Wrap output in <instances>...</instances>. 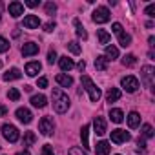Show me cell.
I'll use <instances>...</instances> for the list:
<instances>
[{"label": "cell", "instance_id": "obj_7", "mask_svg": "<svg viewBox=\"0 0 155 155\" xmlns=\"http://www.w3.org/2000/svg\"><path fill=\"white\" fill-rule=\"evenodd\" d=\"M2 135H4V139L9 140V142H17L18 137H20L17 126H13V124H4V126H2Z\"/></svg>", "mask_w": 155, "mask_h": 155}, {"label": "cell", "instance_id": "obj_31", "mask_svg": "<svg viewBox=\"0 0 155 155\" xmlns=\"http://www.w3.org/2000/svg\"><path fill=\"white\" fill-rule=\"evenodd\" d=\"M119 44H120L122 48H128V46L131 44V35H128V33L122 31V33L119 35Z\"/></svg>", "mask_w": 155, "mask_h": 155}, {"label": "cell", "instance_id": "obj_16", "mask_svg": "<svg viewBox=\"0 0 155 155\" xmlns=\"http://www.w3.org/2000/svg\"><path fill=\"white\" fill-rule=\"evenodd\" d=\"M110 150H111V146H110L108 140H99L97 146H95V153L97 155H110Z\"/></svg>", "mask_w": 155, "mask_h": 155}, {"label": "cell", "instance_id": "obj_47", "mask_svg": "<svg viewBox=\"0 0 155 155\" xmlns=\"http://www.w3.org/2000/svg\"><path fill=\"white\" fill-rule=\"evenodd\" d=\"M17 155H31V153H29V151H26V150H24V151H20V153H17Z\"/></svg>", "mask_w": 155, "mask_h": 155}, {"label": "cell", "instance_id": "obj_41", "mask_svg": "<svg viewBox=\"0 0 155 155\" xmlns=\"http://www.w3.org/2000/svg\"><path fill=\"white\" fill-rule=\"evenodd\" d=\"M55 28H57V24H55V22H48V24H44V31H48V33H51Z\"/></svg>", "mask_w": 155, "mask_h": 155}, {"label": "cell", "instance_id": "obj_3", "mask_svg": "<svg viewBox=\"0 0 155 155\" xmlns=\"http://www.w3.org/2000/svg\"><path fill=\"white\" fill-rule=\"evenodd\" d=\"M120 86L128 93H135L139 90V79H137V77H133V75H126V77H122V79H120Z\"/></svg>", "mask_w": 155, "mask_h": 155}, {"label": "cell", "instance_id": "obj_28", "mask_svg": "<svg viewBox=\"0 0 155 155\" xmlns=\"http://www.w3.org/2000/svg\"><path fill=\"white\" fill-rule=\"evenodd\" d=\"M37 142V135L33 133V131H26L24 133V140H22V144L24 146H33Z\"/></svg>", "mask_w": 155, "mask_h": 155}, {"label": "cell", "instance_id": "obj_21", "mask_svg": "<svg viewBox=\"0 0 155 155\" xmlns=\"http://www.w3.org/2000/svg\"><path fill=\"white\" fill-rule=\"evenodd\" d=\"M81 140H82V148L88 150L90 148V126L88 124H84L81 130Z\"/></svg>", "mask_w": 155, "mask_h": 155}, {"label": "cell", "instance_id": "obj_45", "mask_svg": "<svg viewBox=\"0 0 155 155\" xmlns=\"http://www.w3.org/2000/svg\"><path fill=\"white\" fill-rule=\"evenodd\" d=\"M84 68H86V62H84V60H81V62H79V69H81V71H84Z\"/></svg>", "mask_w": 155, "mask_h": 155}, {"label": "cell", "instance_id": "obj_23", "mask_svg": "<svg viewBox=\"0 0 155 155\" xmlns=\"http://www.w3.org/2000/svg\"><path fill=\"white\" fill-rule=\"evenodd\" d=\"M58 66H60V69L62 71H69V69H73V60L69 58V57H60L58 58Z\"/></svg>", "mask_w": 155, "mask_h": 155}, {"label": "cell", "instance_id": "obj_2", "mask_svg": "<svg viewBox=\"0 0 155 155\" xmlns=\"http://www.w3.org/2000/svg\"><path fill=\"white\" fill-rule=\"evenodd\" d=\"M81 82H82V88L88 91L90 101H91V102H99V99H101V95H102V93H101V90L95 86V82L90 79L88 75H82V77H81Z\"/></svg>", "mask_w": 155, "mask_h": 155}, {"label": "cell", "instance_id": "obj_27", "mask_svg": "<svg viewBox=\"0 0 155 155\" xmlns=\"http://www.w3.org/2000/svg\"><path fill=\"white\" fill-rule=\"evenodd\" d=\"M95 68H97L99 71H106V69H108V60H106L104 55H101V57L95 58Z\"/></svg>", "mask_w": 155, "mask_h": 155}, {"label": "cell", "instance_id": "obj_17", "mask_svg": "<svg viewBox=\"0 0 155 155\" xmlns=\"http://www.w3.org/2000/svg\"><path fill=\"white\" fill-rule=\"evenodd\" d=\"M20 77H22L20 69H18V68H11V69H8V71L4 73L2 79H4L6 82H9V81H17V79H20Z\"/></svg>", "mask_w": 155, "mask_h": 155}, {"label": "cell", "instance_id": "obj_18", "mask_svg": "<svg viewBox=\"0 0 155 155\" xmlns=\"http://www.w3.org/2000/svg\"><path fill=\"white\" fill-rule=\"evenodd\" d=\"M120 95H122V93H120L119 88H110V90L106 91V101H108L110 104H111V102H117V101L120 99Z\"/></svg>", "mask_w": 155, "mask_h": 155}, {"label": "cell", "instance_id": "obj_42", "mask_svg": "<svg viewBox=\"0 0 155 155\" xmlns=\"http://www.w3.org/2000/svg\"><path fill=\"white\" fill-rule=\"evenodd\" d=\"M37 84H38V88H48V79H46V77H40Z\"/></svg>", "mask_w": 155, "mask_h": 155}, {"label": "cell", "instance_id": "obj_6", "mask_svg": "<svg viewBox=\"0 0 155 155\" xmlns=\"http://www.w3.org/2000/svg\"><path fill=\"white\" fill-rule=\"evenodd\" d=\"M93 22L95 24H106L108 20H110V9L106 8V6H101V8H97L95 11H93Z\"/></svg>", "mask_w": 155, "mask_h": 155}, {"label": "cell", "instance_id": "obj_44", "mask_svg": "<svg viewBox=\"0 0 155 155\" xmlns=\"http://www.w3.org/2000/svg\"><path fill=\"white\" fill-rule=\"evenodd\" d=\"M8 115V108L4 104H0V117H6Z\"/></svg>", "mask_w": 155, "mask_h": 155}, {"label": "cell", "instance_id": "obj_1", "mask_svg": "<svg viewBox=\"0 0 155 155\" xmlns=\"http://www.w3.org/2000/svg\"><path fill=\"white\" fill-rule=\"evenodd\" d=\"M51 99H53V110L57 113H66L69 110V97L60 88H53Z\"/></svg>", "mask_w": 155, "mask_h": 155}, {"label": "cell", "instance_id": "obj_22", "mask_svg": "<svg viewBox=\"0 0 155 155\" xmlns=\"http://www.w3.org/2000/svg\"><path fill=\"white\" fill-rule=\"evenodd\" d=\"M104 57H106V60H115V58H119V49L115 46H106Z\"/></svg>", "mask_w": 155, "mask_h": 155}, {"label": "cell", "instance_id": "obj_5", "mask_svg": "<svg viewBox=\"0 0 155 155\" xmlns=\"http://www.w3.org/2000/svg\"><path fill=\"white\" fill-rule=\"evenodd\" d=\"M53 130H55V122H53V119H51V117H42L40 122H38V131H40L42 135L49 137V135H53Z\"/></svg>", "mask_w": 155, "mask_h": 155}, {"label": "cell", "instance_id": "obj_25", "mask_svg": "<svg viewBox=\"0 0 155 155\" xmlns=\"http://www.w3.org/2000/svg\"><path fill=\"white\" fill-rule=\"evenodd\" d=\"M73 24H75V29H77V35H79V37H81L82 40H86V38H88V31L84 29V26L81 24V20H79V18H75V20H73Z\"/></svg>", "mask_w": 155, "mask_h": 155}, {"label": "cell", "instance_id": "obj_37", "mask_svg": "<svg viewBox=\"0 0 155 155\" xmlns=\"http://www.w3.org/2000/svg\"><path fill=\"white\" fill-rule=\"evenodd\" d=\"M40 155H55V151H53V148L49 146V144H44L42 146V153Z\"/></svg>", "mask_w": 155, "mask_h": 155}, {"label": "cell", "instance_id": "obj_39", "mask_svg": "<svg viewBox=\"0 0 155 155\" xmlns=\"http://www.w3.org/2000/svg\"><path fill=\"white\" fill-rule=\"evenodd\" d=\"M55 60H57V51H55V49H49V53H48V62L53 64Z\"/></svg>", "mask_w": 155, "mask_h": 155}, {"label": "cell", "instance_id": "obj_15", "mask_svg": "<svg viewBox=\"0 0 155 155\" xmlns=\"http://www.w3.org/2000/svg\"><path fill=\"white\" fill-rule=\"evenodd\" d=\"M55 81H57V84L62 86V88H69V86H73V79H71L69 75H66V73H58Z\"/></svg>", "mask_w": 155, "mask_h": 155}, {"label": "cell", "instance_id": "obj_30", "mask_svg": "<svg viewBox=\"0 0 155 155\" xmlns=\"http://www.w3.org/2000/svg\"><path fill=\"white\" fill-rule=\"evenodd\" d=\"M140 133H142V139H153V128H151V124H142V130H140Z\"/></svg>", "mask_w": 155, "mask_h": 155}, {"label": "cell", "instance_id": "obj_12", "mask_svg": "<svg viewBox=\"0 0 155 155\" xmlns=\"http://www.w3.org/2000/svg\"><path fill=\"white\" fill-rule=\"evenodd\" d=\"M93 130H95L97 135H104V133L108 131V128H106V120H104L102 117H95V119H93Z\"/></svg>", "mask_w": 155, "mask_h": 155}, {"label": "cell", "instance_id": "obj_32", "mask_svg": "<svg viewBox=\"0 0 155 155\" xmlns=\"http://www.w3.org/2000/svg\"><path fill=\"white\" fill-rule=\"evenodd\" d=\"M68 49L73 53V55H81V46L77 44L75 40H71V42H68Z\"/></svg>", "mask_w": 155, "mask_h": 155}, {"label": "cell", "instance_id": "obj_46", "mask_svg": "<svg viewBox=\"0 0 155 155\" xmlns=\"http://www.w3.org/2000/svg\"><path fill=\"white\" fill-rule=\"evenodd\" d=\"M148 42H150V46H151V48L155 46V38H153V37H150V38H148Z\"/></svg>", "mask_w": 155, "mask_h": 155}, {"label": "cell", "instance_id": "obj_19", "mask_svg": "<svg viewBox=\"0 0 155 155\" xmlns=\"http://www.w3.org/2000/svg\"><path fill=\"white\" fill-rule=\"evenodd\" d=\"M110 119H111V122L120 124V122L124 120V113H122V110H119V108H111V110H110Z\"/></svg>", "mask_w": 155, "mask_h": 155}, {"label": "cell", "instance_id": "obj_9", "mask_svg": "<svg viewBox=\"0 0 155 155\" xmlns=\"http://www.w3.org/2000/svg\"><path fill=\"white\" fill-rule=\"evenodd\" d=\"M15 115H17V119H18L20 122H24V124H29V122L33 120V113H31L28 108H18V110L15 111Z\"/></svg>", "mask_w": 155, "mask_h": 155}, {"label": "cell", "instance_id": "obj_38", "mask_svg": "<svg viewBox=\"0 0 155 155\" xmlns=\"http://www.w3.org/2000/svg\"><path fill=\"white\" fill-rule=\"evenodd\" d=\"M111 31H113L115 35H120V33H122V26H120L119 22H113V24H111Z\"/></svg>", "mask_w": 155, "mask_h": 155}, {"label": "cell", "instance_id": "obj_33", "mask_svg": "<svg viewBox=\"0 0 155 155\" xmlns=\"http://www.w3.org/2000/svg\"><path fill=\"white\" fill-rule=\"evenodd\" d=\"M44 9H46V15H55L57 13V4L55 2H46V6H44Z\"/></svg>", "mask_w": 155, "mask_h": 155}, {"label": "cell", "instance_id": "obj_26", "mask_svg": "<svg viewBox=\"0 0 155 155\" xmlns=\"http://www.w3.org/2000/svg\"><path fill=\"white\" fill-rule=\"evenodd\" d=\"M97 37H99V42H101V44H104V46L111 40V35H110L106 29H97Z\"/></svg>", "mask_w": 155, "mask_h": 155}, {"label": "cell", "instance_id": "obj_13", "mask_svg": "<svg viewBox=\"0 0 155 155\" xmlns=\"http://www.w3.org/2000/svg\"><path fill=\"white\" fill-rule=\"evenodd\" d=\"M40 26V18L37 17V15H28V17H24V28H28V29H37Z\"/></svg>", "mask_w": 155, "mask_h": 155}, {"label": "cell", "instance_id": "obj_48", "mask_svg": "<svg viewBox=\"0 0 155 155\" xmlns=\"http://www.w3.org/2000/svg\"><path fill=\"white\" fill-rule=\"evenodd\" d=\"M0 68H2V62H0Z\"/></svg>", "mask_w": 155, "mask_h": 155}, {"label": "cell", "instance_id": "obj_35", "mask_svg": "<svg viewBox=\"0 0 155 155\" xmlns=\"http://www.w3.org/2000/svg\"><path fill=\"white\" fill-rule=\"evenodd\" d=\"M9 49V40L4 38V37H0V53H6Z\"/></svg>", "mask_w": 155, "mask_h": 155}, {"label": "cell", "instance_id": "obj_36", "mask_svg": "<svg viewBox=\"0 0 155 155\" xmlns=\"http://www.w3.org/2000/svg\"><path fill=\"white\" fill-rule=\"evenodd\" d=\"M68 155H88V153H86V150L77 148V146H75V148H71V150H69V153H68Z\"/></svg>", "mask_w": 155, "mask_h": 155}, {"label": "cell", "instance_id": "obj_11", "mask_svg": "<svg viewBox=\"0 0 155 155\" xmlns=\"http://www.w3.org/2000/svg\"><path fill=\"white\" fill-rule=\"evenodd\" d=\"M20 51H22L24 57H33V55L38 53V44H35V42H26Z\"/></svg>", "mask_w": 155, "mask_h": 155}, {"label": "cell", "instance_id": "obj_34", "mask_svg": "<svg viewBox=\"0 0 155 155\" xmlns=\"http://www.w3.org/2000/svg\"><path fill=\"white\" fill-rule=\"evenodd\" d=\"M8 97H9L11 101H18V99H20V91H18L17 88H9V91H8Z\"/></svg>", "mask_w": 155, "mask_h": 155}, {"label": "cell", "instance_id": "obj_29", "mask_svg": "<svg viewBox=\"0 0 155 155\" xmlns=\"http://www.w3.org/2000/svg\"><path fill=\"white\" fill-rule=\"evenodd\" d=\"M135 64H137V57H135V55L130 53V55H124V57H122V66H124V68H131V66H135Z\"/></svg>", "mask_w": 155, "mask_h": 155}, {"label": "cell", "instance_id": "obj_43", "mask_svg": "<svg viewBox=\"0 0 155 155\" xmlns=\"http://www.w3.org/2000/svg\"><path fill=\"white\" fill-rule=\"evenodd\" d=\"M24 4H26L28 8H37V6H38L40 2H38V0H26V2H24Z\"/></svg>", "mask_w": 155, "mask_h": 155}, {"label": "cell", "instance_id": "obj_20", "mask_svg": "<svg viewBox=\"0 0 155 155\" xmlns=\"http://www.w3.org/2000/svg\"><path fill=\"white\" fill-rule=\"evenodd\" d=\"M126 119H128V126H130L131 130H135V128H139V126H140V115H139L137 111H131Z\"/></svg>", "mask_w": 155, "mask_h": 155}, {"label": "cell", "instance_id": "obj_10", "mask_svg": "<svg viewBox=\"0 0 155 155\" xmlns=\"http://www.w3.org/2000/svg\"><path fill=\"white\" fill-rule=\"evenodd\" d=\"M8 11H9V15L13 18H18L20 15H24V4L22 2H11L8 6Z\"/></svg>", "mask_w": 155, "mask_h": 155}, {"label": "cell", "instance_id": "obj_8", "mask_svg": "<svg viewBox=\"0 0 155 155\" xmlns=\"http://www.w3.org/2000/svg\"><path fill=\"white\" fill-rule=\"evenodd\" d=\"M130 140V133L126 130H113L111 131V142L115 144H124Z\"/></svg>", "mask_w": 155, "mask_h": 155}, {"label": "cell", "instance_id": "obj_24", "mask_svg": "<svg viewBox=\"0 0 155 155\" xmlns=\"http://www.w3.org/2000/svg\"><path fill=\"white\" fill-rule=\"evenodd\" d=\"M31 104L35 108H44L48 104V99H46V95H33L31 97Z\"/></svg>", "mask_w": 155, "mask_h": 155}, {"label": "cell", "instance_id": "obj_14", "mask_svg": "<svg viewBox=\"0 0 155 155\" xmlns=\"http://www.w3.org/2000/svg\"><path fill=\"white\" fill-rule=\"evenodd\" d=\"M40 69H42V64H40V62H37V60H35V62H28V64H26V75H28V77H37Z\"/></svg>", "mask_w": 155, "mask_h": 155}, {"label": "cell", "instance_id": "obj_4", "mask_svg": "<svg viewBox=\"0 0 155 155\" xmlns=\"http://www.w3.org/2000/svg\"><path fill=\"white\" fill-rule=\"evenodd\" d=\"M140 79H142V84L146 88H151L153 86V79H155V69L151 66H142V69H140Z\"/></svg>", "mask_w": 155, "mask_h": 155}, {"label": "cell", "instance_id": "obj_40", "mask_svg": "<svg viewBox=\"0 0 155 155\" xmlns=\"http://www.w3.org/2000/svg\"><path fill=\"white\" fill-rule=\"evenodd\" d=\"M148 17H155V4H150L148 8H146V11H144Z\"/></svg>", "mask_w": 155, "mask_h": 155}]
</instances>
